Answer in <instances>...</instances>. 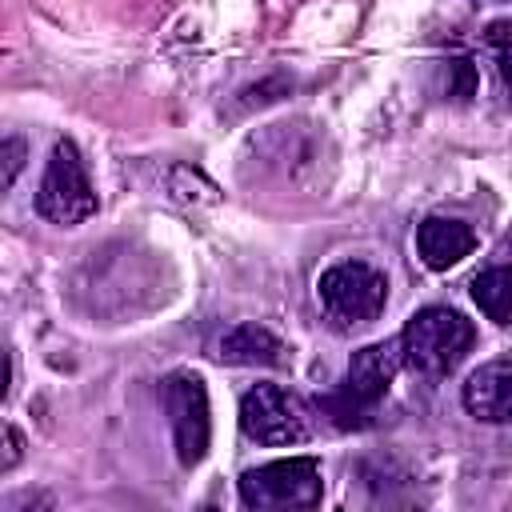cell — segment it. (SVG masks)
I'll list each match as a JSON object with an SVG mask.
<instances>
[{"label": "cell", "mask_w": 512, "mask_h": 512, "mask_svg": "<svg viewBox=\"0 0 512 512\" xmlns=\"http://www.w3.org/2000/svg\"><path fill=\"white\" fill-rule=\"evenodd\" d=\"M508 20H492L488 24V32H484V44L492 48V56H496V68H500V80H508Z\"/></svg>", "instance_id": "17"}, {"label": "cell", "mask_w": 512, "mask_h": 512, "mask_svg": "<svg viewBox=\"0 0 512 512\" xmlns=\"http://www.w3.org/2000/svg\"><path fill=\"white\" fill-rule=\"evenodd\" d=\"M168 196L180 200V204H216V200H220L216 184L204 180V176H200L196 168H188V164H172V168H168Z\"/></svg>", "instance_id": "13"}, {"label": "cell", "mask_w": 512, "mask_h": 512, "mask_svg": "<svg viewBox=\"0 0 512 512\" xmlns=\"http://www.w3.org/2000/svg\"><path fill=\"white\" fill-rule=\"evenodd\" d=\"M240 428L248 440L264 444V448H284V444L308 440L312 420L296 392H288L280 384H256L240 396Z\"/></svg>", "instance_id": "6"}, {"label": "cell", "mask_w": 512, "mask_h": 512, "mask_svg": "<svg viewBox=\"0 0 512 512\" xmlns=\"http://www.w3.org/2000/svg\"><path fill=\"white\" fill-rule=\"evenodd\" d=\"M320 492H324V480H320V464L312 456L268 460L240 476V504L256 508V512L312 508V504H320Z\"/></svg>", "instance_id": "5"}, {"label": "cell", "mask_w": 512, "mask_h": 512, "mask_svg": "<svg viewBox=\"0 0 512 512\" xmlns=\"http://www.w3.org/2000/svg\"><path fill=\"white\" fill-rule=\"evenodd\" d=\"M252 152L260 164L276 168V176L300 184L304 168H316L320 160V140L304 132V124H272L268 132L252 136Z\"/></svg>", "instance_id": "8"}, {"label": "cell", "mask_w": 512, "mask_h": 512, "mask_svg": "<svg viewBox=\"0 0 512 512\" xmlns=\"http://www.w3.org/2000/svg\"><path fill=\"white\" fill-rule=\"evenodd\" d=\"M36 212L60 228H72V224H84L88 216H96V188L88 180L80 148L68 136L52 144V156H48L40 188H36Z\"/></svg>", "instance_id": "3"}, {"label": "cell", "mask_w": 512, "mask_h": 512, "mask_svg": "<svg viewBox=\"0 0 512 512\" xmlns=\"http://www.w3.org/2000/svg\"><path fill=\"white\" fill-rule=\"evenodd\" d=\"M464 408H468V416H476L484 424L512 420V364L504 356L480 364L464 380Z\"/></svg>", "instance_id": "9"}, {"label": "cell", "mask_w": 512, "mask_h": 512, "mask_svg": "<svg viewBox=\"0 0 512 512\" xmlns=\"http://www.w3.org/2000/svg\"><path fill=\"white\" fill-rule=\"evenodd\" d=\"M476 248V232L464 220L452 216H428L416 224V252L432 272H448L452 264H460L464 256H472Z\"/></svg>", "instance_id": "10"}, {"label": "cell", "mask_w": 512, "mask_h": 512, "mask_svg": "<svg viewBox=\"0 0 512 512\" xmlns=\"http://www.w3.org/2000/svg\"><path fill=\"white\" fill-rule=\"evenodd\" d=\"M440 72H444V96L448 100H468L476 92V68L468 60H444Z\"/></svg>", "instance_id": "15"}, {"label": "cell", "mask_w": 512, "mask_h": 512, "mask_svg": "<svg viewBox=\"0 0 512 512\" xmlns=\"http://www.w3.org/2000/svg\"><path fill=\"white\" fill-rule=\"evenodd\" d=\"M316 296H320L324 316L336 328H364L384 312L388 280L380 268H372L364 260H340V264L320 272Z\"/></svg>", "instance_id": "2"}, {"label": "cell", "mask_w": 512, "mask_h": 512, "mask_svg": "<svg viewBox=\"0 0 512 512\" xmlns=\"http://www.w3.org/2000/svg\"><path fill=\"white\" fill-rule=\"evenodd\" d=\"M484 4H488V0H484ZM492 4H504V0H492Z\"/></svg>", "instance_id": "19"}, {"label": "cell", "mask_w": 512, "mask_h": 512, "mask_svg": "<svg viewBox=\"0 0 512 512\" xmlns=\"http://www.w3.org/2000/svg\"><path fill=\"white\" fill-rule=\"evenodd\" d=\"M28 160V144L20 136H0V196L16 184V176L24 172Z\"/></svg>", "instance_id": "14"}, {"label": "cell", "mask_w": 512, "mask_h": 512, "mask_svg": "<svg viewBox=\"0 0 512 512\" xmlns=\"http://www.w3.org/2000/svg\"><path fill=\"white\" fill-rule=\"evenodd\" d=\"M404 356H400V340H384V344H368L360 352H352L348 360V372H344V384L336 396L324 400V412H332V420L340 428H360L364 412L372 404L384 400V392L392 388L396 372H400Z\"/></svg>", "instance_id": "4"}, {"label": "cell", "mask_w": 512, "mask_h": 512, "mask_svg": "<svg viewBox=\"0 0 512 512\" xmlns=\"http://www.w3.org/2000/svg\"><path fill=\"white\" fill-rule=\"evenodd\" d=\"M212 348H216V360L224 364H264V368L288 364V344L264 324H236Z\"/></svg>", "instance_id": "11"}, {"label": "cell", "mask_w": 512, "mask_h": 512, "mask_svg": "<svg viewBox=\"0 0 512 512\" xmlns=\"http://www.w3.org/2000/svg\"><path fill=\"white\" fill-rule=\"evenodd\" d=\"M24 432L12 424H0V472H12L24 460Z\"/></svg>", "instance_id": "16"}, {"label": "cell", "mask_w": 512, "mask_h": 512, "mask_svg": "<svg viewBox=\"0 0 512 512\" xmlns=\"http://www.w3.org/2000/svg\"><path fill=\"white\" fill-rule=\"evenodd\" d=\"M472 340H476V328L468 316L444 304H428L416 316H408L400 332V356L408 368L424 376H448L468 356Z\"/></svg>", "instance_id": "1"}, {"label": "cell", "mask_w": 512, "mask_h": 512, "mask_svg": "<svg viewBox=\"0 0 512 512\" xmlns=\"http://www.w3.org/2000/svg\"><path fill=\"white\" fill-rule=\"evenodd\" d=\"M472 300L492 324H508L512 316V272L508 264H492L472 280Z\"/></svg>", "instance_id": "12"}, {"label": "cell", "mask_w": 512, "mask_h": 512, "mask_svg": "<svg viewBox=\"0 0 512 512\" xmlns=\"http://www.w3.org/2000/svg\"><path fill=\"white\" fill-rule=\"evenodd\" d=\"M8 384H12V360H8V352L0 348V400L8 396Z\"/></svg>", "instance_id": "18"}, {"label": "cell", "mask_w": 512, "mask_h": 512, "mask_svg": "<svg viewBox=\"0 0 512 512\" xmlns=\"http://www.w3.org/2000/svg\"><path fill=\"white\" fill-rule=\"evenodd\" d=\"M160 396H164V412H168V424H172V444H176V456L184 468L200 464L204 452H208V440H212V416H208V388L196 372H168L164 384H160Z\"/></svg>", "instance_id": "7"}]
</instances>
